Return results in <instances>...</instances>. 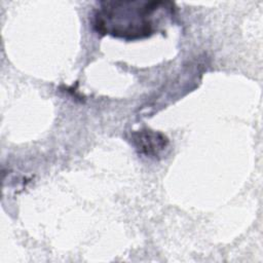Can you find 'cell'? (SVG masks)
Wrapping results in <instances>:
<instances>
[{
    "label": "cell",
    "mask_w": 263,
    "mask_h": 263,
    "mask_svg": "<svg viewBox=\"0 0 263 263\" xmlns=\"http://www.w3.org/2000/svg\"><path fill=\"white\" fill-rule=\"evenodd\" d=\"M132 143L139 153L155 158L165 150L168 145V139L159 132L140 129L133 133Z\"/></svg>",
    "instance_id": "obj_2"
},
{
    "label": "cell",
    "mask_w": 263,
    "mask_h": 263,
    "mask_svg": "<svg viewBox=\"0 0 263 263\" xmlns=\"http://www.w3.org/2000/svg\"><path fill=\"white\" fill-rule=\"evenodd\" d=\"M174 8L164 1H103L95 12L92 26L101 35L125 40L146 38L157 31L159 12Z\"/></svg>",
    "instance_id": "obj_1"
}]
</instances>
